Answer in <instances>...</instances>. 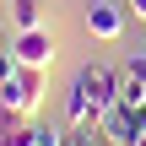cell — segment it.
<instances>
[{"mask_svg": "<svg viewBox=\"0 0 146 146\" xmlns=\"http://www.w3.org/2000/svg\"><path fill=\"white\" fill-rule=\"evenodd\" d=\"M125 76H135V81H141V87H146V49H141V54H135V60H130V70H125Z\"/></svg>", "mask_w": 146, "mask_h": 146, "instance_id": "9", "label": "cell"}, {"mask_svg": "<svg viewBox=\"0 0 146 146\" xmlns=\"http://www.w3.org/2000/svg\"><path fill=\"white\" fill-rule=\"evenodd\" d=\"M33 146H65V130H54V125H33Z\"/></svg>", "mask_w": 146, "mask_h": 146, "instance_id": "7", "label": "cell"}, {"mask_svg": "<svg viewBox=\"0 0 146 146\" xmlns=\"http://www.w3.org/2000/svg\"><path fill=\"white\" fill-rule=\"evenodd\" d=\"M135 146H146V135H141V141H135Z\"/></svg>", "mask_w": 146, "mask_h": 146, "instance_id": "11", "label": "cell"}, {"mask_svg": "<svg viewBox=\"0 0 146 146\" xmlns=\"http://www.w3.org/2000/svg\"><path fill=\"white\" fill-rule=\"evenodd\" d=\"M119 103H125V108H141V103H146V87L135 81V76H125V81H119Z\"/></svg>", "mask_w": 146, "mask_h": 146, "instance_id": "6", "label": "cell"}, {"mask_svg": "<svg viewBox=\"0 0 146 146\" xmlns=\"http://www.w3.org/2000/svg\"><path fill=\"white\" fill-rule=\"evenodd\" d=\"M130 11H135V16H141V22H146V0H130Z\"/></svg>", "mask_w": 146, "mask_h": 146, "instance_id": "10", "label": "cell"}, {"mask_svg": "<svg viewBox=\"0 0 146 146\" xmlns=\"http://www.w3.org/2000/svg\"><path fill=\"white\" fill-rule=\"evenodd\" d=\"M11 54H16L22 65H38V70H49V65H54V33H49V27H27V33H16Z\"/></svg>", "mask_w": 146, "mask_h": 146, "instance_id": "3", "label": "cell"}, {"mask_svg": "<svg viewBox=\"0 0 146 146\" xmlns=\"http://www.w3.org/2000/svg\"><path fill=\"white\" fill-rule=\"evenodd\" d=\"M11 22H16V33L43 27V0H11Z\"/></svg>", "mask_w": 146, "mask_h": 146, "instance_id": "5", "label": "cell"}, {"mask_svg": "<svg viewBox=\"0 0 146 146\" xmlns=\"http://www.w3.org/2000/svg\"><path fill=\"white\" fill-rule=\"evenodd\" d=\"M119 81H125V76H114V70H103V65H81L76 81H70V98H65V119H70V125H98V119L119 103Z\"/></svg>", "mask_w": 146, "mask_h": 146, "instance_id": "1", "label": "cell"}, {"mask_svg": "<svg viewBox=\"0 0 146 146\" xmlns=\"http://www.w3.org/2000/svg\"><path fill=\"white\" fill-rule=\"evenodd\" d=\"M125 16H130V5H119V0H92V5H87V33H92V38H119V33H125Z\"/></svg>", "mask_w": 146, "mask_h": 146, "instance_id": "4", "label": "cell"}, {"mask_svg": "<svg viewBox=\"0 0 146 146\" xmlns=\"http://www.w3.org/2000/svg\"><path fill=\"white\" fill-rule=\"evenodd\" d=\"M16 70H22V60H16V54H11V49H0V81H11V76H16Z\"/></svg>", "mask_w": 146, "mask_h": 146, "instance_id": "8", "label": "cell"}, {"mask_svg": "<svg viewBox=\"0 0 146 146\" xmlns=\"http://www.w3.org/2000/svg\"><path fill=\"white\" fill-rule=\"evenodd\" d=\"M43 87H49V70L22 65L11 81H0V114H11V119H33L38 103H43Z\"/></svg>", "mask_w": 146, "mask_h": 146, "instance_id": "2", "label": "cell"}]
</instances>
